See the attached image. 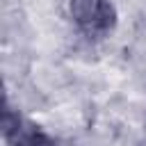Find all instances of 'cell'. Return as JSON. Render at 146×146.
I'll return each instance as SVG.
<instances>
[{"mask_svg": "<svg viewBox=\"0 0 146 146\" xmlns=\"http://www.w3.org/2000/svg\"><path fill=\"white\" fill-rule=\"evenodd\" d=\"M71 16L87 39H100L116 25V9L110 0H71Z\"/></svg>", "mask_w": 146, "mask_h": 146, "instance_id": "cell-1", "label": "cell"}, {"mask_svg": "<svg viewBox=\"0 0 146 146\" xmlns=\"http://www.w3.org/2000/svg\"><path fill=\"white\" fill-rule=\"evenodd\" d=\"M0 125H2V137L7 141V146H57V141L46 135L41 128L25 123L18 112H14L7 103V98L2 100V116H0Z\"/></svg>", "mask_w": 146, "mask_h": 146, "instance_id": "cell-2", "label": "cell"}]
</instances>
